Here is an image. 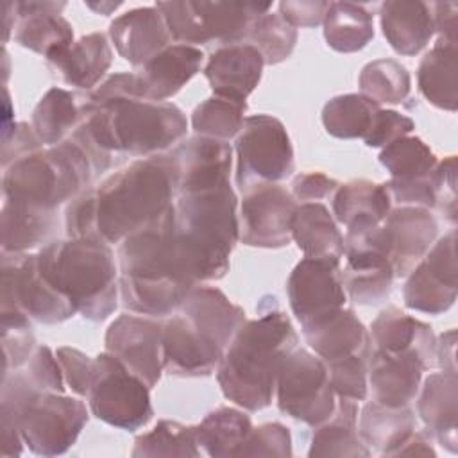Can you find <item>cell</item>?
<instances>
[{
	"label": "cell",
	"instance_id": "8992f818",
	"mask_svg": "<svg viewBox=\"0 0 458 458\" xmlns=\"http://www.w3.org/2000/svg\"><path fill=\"white\" fill-rule=\"evenodd\" d=\"M238 200L231 184L179 193L174 204L175 250L193 281H216L229 270L240 240Z\"/></svg>",
	"mask_w": 458,
	"mask_h": 458
},
{
	"label": "cell",
	"instance_id": "7402d4cb",
	"mask_svg": "<svg viewBox=\"0 0 458 458\" xmlns=\"http://www.w3.org/2000/svg\"><path fill=\"white\" fill-rule=\"evenodd\" d=\"M202 61L204 54L197 47L168 45L134 73L138 95L145 100L166 102L200 70Z\"/></svg>",
	"mask_w": 458,
	"mask_h": 458
},
{
	"label": "cell",
	"instance_id": "d6986e66",
	"mask_svg": "<svg viewBox=\"0 0 458 458\" xmlns=\"http://www.w3.org/2000/svg\"><path fill=\"white\" fill-rule=\"evenodd\" d=\"M388 259L395 277L408 276L426 256L438 234V222L426 208L399 206L381 222Z\"/></svg>",
	"mask_w": 458,
	"mask_h": 458
},
{
	"label": "cell",
	"instance_id": "ab89813d",
	"mask_svg": "<svg viewBox=\"0 0 458 458\" xmlns=\"http://www.w3.org/2000/svg\"><path fill=\"white\" fill-rule=\"evenodd\" d=\"M81 122V106L72 91L52 88L32 113V131L47 145H59Z\"/></svg>",
	"mask_w": 458,
	"mask_h": 458
},
{
	"label": "cell",
	"instance_id": "b9f144b4",
	"mask_svg": "<svg viewBox=\"0 0 458 458\" xmlns=\"http://www.w3.org/2000/svg\"><path fill=\"white\" fill-rule=\"evenodd\" d=\"M245 102L209 97L200 102L191 113V127L197 136H206L220 141L236 138L245 120Z\"/></svg>",
	"mask_w": 458,
	"mask_h": 458
},
{
	"label": "cell",
	"instance_id": "2e32d148",
	"mask_svg": "<svg viewBox=\"0 0 458 458\" xmlns=\"http://www.w3.org/2000/svg\"><path fill=\"white\" fill-rule=\"evenodd\" d=\"M456 231L444 234L408 274L403 297L410 310L438 315L447 311L458 292Z\"/></svg>",
	"mask_w": 458,
	"mask_h": 458
},
{
	"label": "cell",
	"instance_id": "52a82bcc",
	"mask_svg": "<svg viewBox=\"0 0 458 458\" xmlns=\"http://www.w3.org/2000/svg\"><path fill=\"white\" fill-rule=\"evenodd\" d=\"M38 265L84 318H107L118 304V268L107 243L93 238L48 242Z\"/></svg>",
	"mask_w": 458,
	"mask_h": 458
},
{
	"label": "cell",
	"instance_id": "f6af8a7d",
	"mask_svg": "<svg viewBox=\"0 0 458 458\" xmlns=\"http://www.w3.org/2000/svg\"><path fill=\"white\" fill-rule=\"evenodd\" d=\"M358 84L361 93L377 104H401L410 93L411 79L401 63L377 59L363 66Z\"/></svg>",
	"mask_w": 458,
	"mask_h": 458
},
{
	"label": "cell",
	"instance_id": "ba28073f",
	"mask_svg": "<svg viewBox=\"0 0 458 458\" xmlns=\"http://www.w3.org/2000/svg\"><path fill=\"white\" fill-rule=\"evenodd\" d=\"M4 170L5 200L45 211L73 200L93 175L89 159L72 140L47 150H32Z\"/></svg>",
	"mask_w": 458,
	"mask_h": 458
},
{
	"label": "cell",
	"instance_id": "94428289",
	"mask_svg": "<svg viewBox=\"0 0 458 458\" xmlns=\"http://www.w3.org/2000/svg\"><path fill=\"white\" fill-rule=\"evenodd\" d=\"M122 4H88V7L95 9V11H100V13H109V11H114L116 7H120Z\"/></svg>",
	"mask_w": 458,
	"mask_h": 458
},
{
	"label": "cell",
	"instance_id": "6f0895ef",
	"mask_svg": "<svg viewBox=\"0 0 458 458\" xmlns=\"http://www.w3.org/2000/svg\"><path fill=\"white\" fill-rule=\"evenodd\" d=\"M435 32L438 39L458 43L456 41V23H458V5L454 2H435L431 4Z\"/></svg>",
	"mask_w": 458,
	"mask_h": 458
},
{
	"label": "cell",
	"instance_id": "ffe728a7",
	"mask_svg": "<svg viewBox=\"0 0 458 458\" xmlns=\"http://www.w3.org/2000/svg\"><path fill=\"white\" fill-rule=\"evenodd\" d=\"M168 156L175 168L177 195L229 182L233 148L227 141L195 134L179 143Z\"/></svg>",
	"mask_w": 458,
	"mask_h": 458
},
{
	"label": "cell",
	"instance_id": "30bf717a",
	"mask_svg": "<svg viewBox=\"0 0 458 458\" xmlns=\"http://www.w3.org/2000/svg\"><path fill=\"white\" fill-rule=\"evenodd\" d=\"M170 36L181 45H236L247 39L252 23L270 2H157Z\"/></svg>",
	"mask_w": 458,
	"mask_h": 458
},
{
	"label": "cell",
	"instance_id": "680465c9",
	"mask_svg": "<svg viewBox=\"0 0 458 458\" xmlns=\"http://www.w3.org/2000/svg\"><path fill=\"white\" fill-rule=\"evenodd\" d=\"M435 449L431 445V435L426 431H411L394 451L390 456H435Z\"/></svg>",
	"mask_w": 458,
	"mask_h": 458
},
{
	"label": "cell",
	"instance_id": "681fc988",
	"mask_svg": "<svg viewBox=\"0 0 458 458\" xmlns=\"http://www.w3.org/2000/svg\"><path fill=\"white\" fill-rule=\"evenodd\" d=\"M236 456H292V437L279 422L252 428Z\"/></svg>",
	"mask_w": 458,
	"mask_h": 458
},
{
	"label": "cell",
	"instance_id": "d590c367",
	"mask_svg": "<svg viewBox=\"0 0 458 458\" xmlns=\"http://www.w3.org/2000/svg\"><path fill=\"white\" fill-rule=\"evenodd\" d=\"M356 422V401L338 397L333 415L315 426L308 456H369L370 451L361 442Z\"/></svg>",
	"mask_w": 458,
	"mask_h": 458
},
{
	"label": "cell",
	"instance_id": "6da1fadb",
	"mask_svg": "<svg viewBox=\"0 0 458 458\" xmlns=\"http://www.w3.org/2000/svg\"><path fill=\"white\" fill-rule=\"evenodd\" d=\"M186 125L175 104L140 98L134 73H114L81 104V122L70 140L98 174L109 168L111 152L161 154L186 134Z\"/></svg>",
	"mask_w": 458,
	"mask_h": 458
},
{
	"label": "cell",
	"instance_id": "11a10c76",
	"mask_svg": "<svg viewBox=\"0 0 458 458\" xmlns=\"http://www.w3.org/2000/svg\"><path fill=\"white\" fill-rule=\"evenodd\" d=\"M340 184L322 172H304L293 177L292 195L302 202H318L329 197Z\"/></svg>",
	"mask_w": 458,
	"mask_h": 458
},
{
	"label": "cell",
	"instance_id": "60d3db41",
	"mask_svg": "<svg viewBox=\"0 0 458 458\" xmlns=\"http://www.w3.org/2000/svg\"><path fill=\"white\" fill-rule=\"evenodd\" d=\"M381 106L363 93H347L331 98L322 109V123L335 138H365Z\"/></svg>",
	"mask_w": 458,
	"mask_h": 458
},
{
	"label": "cell",
	"instance_id": "f35d334b",
	"mask_svg": "<svg viewBox=\"0 0 458 458\" xmlns=\"http://www.w3.org/2000/svg\"><path fill=\"white\" fill-rule=\"evenodd\" d=\"M54 224V211L5 200L2 209V250L18 254L43 243Z\"/></svg>",
	"mask_w": 458,
	"mask_h": 458
},
{
	"label": "cell",
	"instance_id": "f546056e",
	"mask_svg": "<svg viewBox=\"0 0 458 458\" xmlns=\"http://www.w3.org/2000/svg\"><path fill=\"white\" fill-rule=\"evenodd\" d=\"M379 16L386 41L401 55L419 54L435 34L431 4L426 2H385Z\"/></svg>",
	"mask_w": 458,
	"mask_h": 458
},
{
	"label": "cell",
	"instance_id": "484cf974",
	"mask_svg": "<svg viewBox=\"0 0 458 458\" xmlns=\"http://www.w3.org/2000/svg\"><path fill=\"white\" fill-rule=\"evenodd\" d=\"M302 333L308 345L324 363L351 354L365 358L370 354L369 331L356 313L347 308H340L302 326Z\"/></svg>",
	"mask_w": 458,
	"mask_h": 458
},
{
	"label": "cell",
	"instance_id": "44dd1931",
	"mask_svg": "<svg viewBox=\"0 0 458 458\" xmlns=\"http://www.w3.org/2000/svg\"><path fill=\"white\" fill-rule=\"evenodd\" d=\"M424 360L415 351H372L367 358V379L374 401L385 406H408L420 390Z\"/></svg>",
	"mask_w": 458,
	"mask_h": 458
},
{
	"label": "cell",
	"instance_id": "ee69618b",
	"mask_svg": "<svg viewBox=\"0 0 458 458\" xmlns=\"http://www.w3.org/2000/svg\"><path fill=\"white\" fill-rule=\"evenodd\" d=\"M132 456H199L195 426H184L175 420H161L148 433L134 440Z\"/></svg>",
	"mask_w": 458,
	"mask_h": 458
},
{
	"label": "cell",
	"instance_id": "7a4b0ae2",
	"mask_svg": "<svg viewBox=\"0 0 458 458\" xmlns=\"http://www.w3.org/2000/svg\"><path fill=\"white\" fill-rule=\"evenodd\" d=\"M177 193L168 154L140 157L84 190L66 208L68 238H93L107 245L157 220Z\"/></svg>",
	"mask_w": 458,
	"mask_h": 458
},
{
	"label": "cell",
	"instance_id": "74e56055",
	"mask_svg": "<svg viewBox=\"0 0 458 458\" xmlns=\"http://www.w3.org/2000/svg\"><path fill=\"white\" fill-rule=\"evenodd\" d=\"M322 23L324 38L336 52H358L374 38L372 14L360 4L331 2Z\"/></svg>",
	"mask_w": 458,
	"mask_h": 458
},
{
	"label": "cell",
	"instance_id": "d6a6232c",
	"mask_svg": "<svg viewBox=\"0 0 458 458\" xmlns=\"http://www.w3.org/2000/svg\"><path fill=\"white\" fill-rule=\"evenodd\" d=\"M292 240L304 258H340L344 236L322 202H302L292 218Z\"/></svg>",
	"mask_w": 458,
	"mask_h": 458
},
{
	"label": "cell",
	"instance_id": "83f0119b",
	"mask_svg": "<svg viewBox=\"0 0 458 458\" xmlns=\"http://www.w3.org/2000/svg\"><path fill=\"white\" fill-rule=\"evenodd\" d=\"M417 413L428 433L449 453L458 451L456 415H458V376L456 372H433L424 383L417 401Z\"/></svg>",
	"mask_w": 458,
	"mask_h": 458
},
{
	"label": "cell",
	"instance_id": "603a6c76",
	"mask_svg": "<svg viewBox=\"0 0 458 458\" xmlns=\"http://www.w3.org/2000/svg\"><path fill=\"white\" fill-rule=\"evenodd\" d=\"M263 55L250 43L216 48L204 68V75L216 97L245 102L263 73Z\"/></svg>",
	"mask_w": 458,
	"mask_h": 458
},
{
	"label": "cell",
	"instance_id": "8d00e7d4",
	"mask_svg": "<svg viewBox=\"0 0 458 458\" xmlns=\"http://www.w3.org/2000/svg\"><path fill=\"white\" fill-rule=\"evenodd\" d=\"M250 431V417L245 411L229 406L216 408L208 413L199 426H195L199 447L213 458L236 456Z\"/></svg>",
	"mask_w": 458,
	"mask_h": 458
},
{
	"label": "cell",
	"instance_id": "db71d44e",
	"mask_svg": "<svg viewBox=\"0 0 458 458\" xmlns=\"http://www.w3.org/2000/svg\"><path fill=\"white\" fill-rule=\"evenodd\" d=\"M437 193V208L444 211L449 222H456V156L438 161L431 174Z\"/></svg>",
	"mask_w": 458,
	"mask_h": 458
},
{
	"label": "cell",
	"instance_id": "277c9868",
	"mask_svg": "<svg viewBox=\"0 0 458 458\" xmlns=\"http://www.w3.org/2000/svg\"><path fill=\"white\" fill-rule=\"evenodd\" d=\"M243 322L245 311L222 290L197 284L163 322L165 370L179 377L209 376Z\"/></svg>",
	"mask_w": 458,
	"mask_h": 458
},
{
	"label": "cell",
	"instance_id": "bcb514c9",
	"mask_svg": "<svg viewBox=\"0 0 458 458\" xmlns=\"http://www.w3.org/2000/svg\"><path fill=\"white\" fill-rule=\"evenodd\" d=\"M247 39L263 55L265 64H277L290 57L297 43V29L281 14H261L250 27Z\"/></svg>",
	"mask_w": 458,
	"mask_h": 458
},
{
	"label": "cell",
	"instance_id": "e575fe53",
	"mask_svg": "<svg viewBox=\"0 0 458 458\" xmlns=\"http://www.w3.org/2000/svg\"><path fill=\"white\" fill-rule=\"evenodd\" d=\"M358 435L369 451L390 456L392 451L415 429V415L408 406H385L377 401L361 408L356 422Z\"/></svg>",
	"mask_w": 458,
	"mask_h": 458
},
{
	"label": "cell",
	"instance_id": "8fae6325",
	"mask_svg": "<svg viewBox=\"0 0 458 458\" xmlns=\"http://www.w3.org/2000/svg\"><path fill=\"white\" fill-rule=\"evenodd\" d=\"M148 386L113 354L95 358L88 403L91 413L114 428L134 431L154 415Z\"/></svg>",
	"mask_w": 458,
	"mask_h": 458
},
{
	"label": "cell",
	"instance_id": "7dc6e473",
	"mask_svg": "<svg viewBox=\"0 0 458 458\" xmlns=\"http://www.w3.org/2000/svg\"><path fill=\"white\" fill-rule=\"evenodd\" d=\"M331 386L340 399L363 401L367 397V358L351 354L326 363Z\"/></svg>",
	"mask_w": 458,
	"mask_h": 458
},
{
	"label": "cell",
	"instance_id": "91938a15",
	"mask_svg": "<svg viewBox=\"0 0 458 458\" xmlns=\"http://www.w3.org/2000/svg\"><path fill=\"white\" fill-rule=\"evenodd\" d=\"M437 365L445 372H456V331L442 333L437 340Z\"/></svg>",
	"mask_w": 458,
	"mask_h": 458
},
{
	"label": "cell",
	"instance_id": "1f68e13d",
	"mask_svg": "<svg viewBox=\"0 0 458 458\" xmlns=\"http://www.w3.org/2000/svg\"><path fill=\"white\" fill-rule=\"evenodd\" d=\"M392 209L385 184L367 179L349 181L335 190L333 215L347 229L381 224Z\"/></svg>",
	"mask_w": 458,
	"mask_h": 458
},
{
	"label": "cell",
	"instance_id": "7c38bea8",
	"mask_svg": "<svg viewBox=\"0 0 458 458\" xmlns=\"http://www.w3.org/2000/svg\"><path fill=\"white\" fill-rule=\"evenodd\" d=\"M236 186L247 191L267 182H279L293 172V148L284 125L270 114H252L234 141Z\"/></svg>",
	"mask_w": 458,
	"mask_h": 458
},
{
	"label": "cell",
	"instance_id": "ac0fdd59",
	"mask_svg": "<svg viewBox=\"0 0 458 458\" xmlns=\"http://www.w3.org/2000/svg\"><path fill=\"white\" fill-rule=\"evenodd\" d=\"M106 352L122 361L148 388L156 386L163 363V322L123 313L106 333Z\"/></svg>",
	"mask_w": 458,
	"mask_h": 458
},
{
	"label": "cell",
	"instance_id": "f5cc1de1",
	"mask_svg": "<svg viewBox=\"0 0 458 458\" xmlns=\"http://www.w3.org/2000/svg\"><path fill=\"white\" fill-rule=\"evenodd\" d=\"M392 204L399 206H419V208H437V193L433 188L431 175L424 179H390L385 182Z\"/></svg>",
	"mask_w": 458,
	"mask_h": 458
},
{
	"label": "cell",
	"instance_id": "9c48e42d",
	"mask_svg": "<svg viewBox=\"0 0 458 458\" xmlns=\"http://www.w3.org/2000/svg\"><path fill=\"white\" fill-rule=\"evenodd\" d=\"M2 454H20L27 444L34 454L66 453L88 422L86 404L57 392H38L20 404L2 406Z\"/></svg>",
	"mask_w": 458,
	"mask_h": 458
},
{
	"label": "cell",
	"instance_id": "9a60e30c",
	"mask_svg": "<svg viewBox=\"0 0 458 458\" xmlns=\"http://www.w3.org/2000/svg\"><path fill=\"white\" fill-rule=\"evenodd\" d=\"M297 209L293 195L277 182L243 191L238 225L240 240L249 247L279 249L292 242V218Z\"/></svg>",
	"mask_w": 458,
	"mask_h": 458
},
{
	"label": "cell",
	"instance_id": "3957f363",
	"mask_svg": "<svg viewBox=\"0 0 458 458\" xmlns=\"http://www.w3.org/2000/svg\"><path fill=\"white\" fill-rule=\"evenodd\" d=\"M118 286L132 313L165 317L197 286L174 243V204L118 247Z\"/></svg>",
	"mask_w": 458,
	"mask_h": 458
},
{
	"label": "cell",
	"instance_id": "c3c4849f",
	"mask_svg": "<svg viewBox=\"0 0 458 458\" xmlns=\"http://www.w3.org/2000/svg\"><path fill=\"white\" fill-rule=\"evenodd\" d=\"M29 317L2 315V344H4V374L11 369L25 365L34 347V335L30 331Z\"/></svg>",
	"mask_w": 458,
	"mask_h": 458
},
{
	"label": "cell",
	"instance_id": "4dcf8cb0",
	"mask_svg": "<svg viewBox=\"0 0 458 458\" xmlns=\"http://www.w3.org/2000/svg\"><path fill=\"white\" fill-rule=\"evenodd\" d=\"M342 284L345 295L356 304H377L390 295L394 268L388 258L377 250L345 252Z\"/></svg>",
	"mask_w": 458,
	"mask_h": 458
},
{
	"label": "cell",
	"instance_id": "4316f807",
	"mask_svg": "<svg viewBox=\"0 0 458 458\" xmlns=\"http://www.w3.org/2000/svg\"><path fill=\"white\" fill-rule=\"evenodd\" d=\"M369 340L372 351H415L428 369L437 363V338L431 326L395 306H388L376 317Z\"/></svg>",
	"mask_w": 458,
	"mask_h": 458
},
{
	"label": "cell",
	"instance_id": "9f6ffc18",
	"mask_svg": "<svg viewBox=\"0 0 458 458\" xmlns=\"http://www.w3.org/2000/svg\"><path fill=\"white\" fill-rule=\"evenodd\" d=\"M331 2H281L279 14L292 27H315L326 18Z\"/></svg>",
	"mask_w": 458,
	"mask_h": 458
},
{
	"label": "cell",
	"instance_id": "5b68a950",
	"mask_svg": "<svg viewBox=\"0 0 458 458\" xmlns=\"http://www.w3.org/2000/svg\"><path fill=\"white\" fill-rule=\"evenodd\" d=\"M297 347V333L283 311L245 320L227 345L216 379L224 395L247 411L272 403L279 369Z\"/></svg>",
	"mask_w": 458,
	"mask_h": 458
},
{
	"label": "cell",
	"instance_id": "e0dca14e",
	"mask_svg": "<svg viewBox=\"0 0 458 458\" xmlns=\"http://www.w3.org/2000/svg\"><path fill=\"white\" fill-rule=\"evenodd\" d=\"M293 315L306 326L345 306L340 258H304L292 270L286 284Z\"/></svg>",
	"mask_w": 458,
	"mask_h": 458
},
{
	"label": "cell",
	"instance_id": "7bdbcfd3",
	"mask_svg": "<svg viewBox=\"0 0 458 458\" xmlns=\"http://www.w3.org/2000/svg\"><path fill=\"white\" fill-rule=\"evenodd\" d=\"M379 163L390 172L392 179L429 177L438 163L433 150L417 136H403L383 147Z\"/></svg>",
	"mask_w": 458,
	"mask_h": 458
},
{
	"label": "cell",
	"instance_id": "4fadbf2b",
	"mask_svg": "<svg viewBox=\"0 0 458 458\" xmlns=\"http://www.w3.org/2000/svg\"><path fill=\"white\" fill-rule=\"evenodd\" d=\"M277 408L308 426L326 422L336 408V394L322 358L293 349L283 361L276 381Z\"/></svg>",
	"mask_w": 458,
	"mask_h": 458
},
{
	"label": "cell",
	"instance_id": "816d5d0a",
	"mask_svg": "<svg viewBox=\"0 0 458 458\" xmlns=\"http://www.w3.org/2000/svg\"><path fill=\"white\" fill-rule=\"evenodd\" d=\"M415 123L410 116L397 113L394 109H379L370 131L363 138L367 147H386L392 141L408 136L413 131Z\"/></svg>",
	"mask_w": 458,
	"mask_h": 458
},
{
	"label": "cell",
	"instance_id": "f907efd6",
	"mask_svg": "<svg viewBox=\"0 0 458 458\" xmlns=\"http://www.w3.org/2000/svg\"><path fill=\"white\" fill-rule=\"evenodd\" d=\"M55 356L63 369L64 381L68 383L72 392H75L77 395L88 397V392L91 386V377H93L95 358L91 360L82 351L72 349V347H59Z\"/></svg>",
	"mask_w": 458,
	"mask_h": 458
},
{
	"label": "cell",
	"instance_id": "f1b7e54d",
	"mask_svg": "<svg viewBox=\"0 0 458 458\" xmlns=\"http://www.w3.org/2000/svg\"><path fill=\"white\" fill-rule=\"evenodd\" d=\"M113 52L102 32L82 36L63 50L47 57L48 66L70 86L89 89L107 72Z\"/></svg>",
	"mask_w": 458,
	"mask_h": 458
},
{
	"label": "cell",
	"instance_id": "836d02e7",
	"mask_svg": "<svg viewBox=\"0 0 458 458\" xmlns=\"http://www.w3.org/2000/svg\"><path fill=\"white\" fill-rule=\"evenodd\" d=\"M458 45L438 39L433 48L420 59L417 70L419 91L438 109L456 111V72Z\"/></svg>",
	"mask_w": 458,
	"mask_h": 458
},
{
	"label": "cell",
	"instance_id": "cb8c5ba5",
	"mask_svg": "<svg viewBox=\"0 0 458 458\" xmlns=\"http://www.w3.org/2000/svg\"><path fill=\"white\" fill-rule=\"evenodd\" d=\"M109 36L118 54L134 66H143L174 41L156 5L138 7L118 16L109 25Z\"/></svg>",
	"mask_w": 458,
	"mask_h": 458
},
{
	"label": "cell",
	"instance_id": "d4e9b609",
	"mask_svg": "<svg viewBox=\"0 0 458 458\" xmlns=\"http://www.w3.org/2000/svg\"><path fill=\"white\" fill-rule=\"evenodd\" d=\"M14 39L45 57L73 43L72 25L61 16L64 2H16Z\"/></svg>",
	"mask_w": 458,
	"mask_h": 458
},
{
	"label": "cell",
	"instance_id": "5bb4252c",
	"mask_svg": "<svg viewBox=\"0 0 458 458\" xmlns=\"http://www.w3.org/2000/svg\"><path fill=\"white\" fill-rule=\"evenodd\" d=\"M2 315H25L43 324H57L77 311L38 265V254H4Z\"/></svg>",
	"mask_w": 458,
	"mask_h": 458
}]
</instances>
